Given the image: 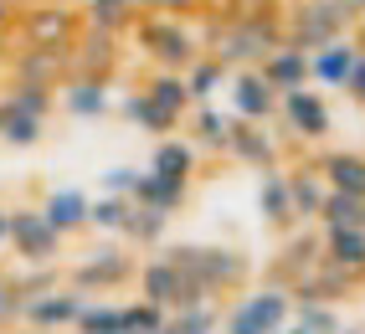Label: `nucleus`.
<instances>
[{"instance_id":"nucleus-8","label":"nucleus","mask_w":365,"mask_h":334,"mask_svg":"<svg viewBox=\"0 0 365 334\" xmlns=\"http://www.w3.org/2000/svg\"><path fill=\"white\" fill-rule=\"evenodd\" d=\"M67 236L41 216V206H11V252L31 268H52V257H62Z\"/></svg>"},{"instance_id":"nucleus-7","label":"nucleus","mask_w":365,"mask_h":334,"mask_svg":"<svg viewBox=\"0 0 365 334\" xmlns=\"http://www.w3.org/2000/svg\"><path fill=\"white\" fill-rule=\"evenodd\" d=\"M139 273V257H129L124 247H98V252H83V262H72V283L83 298H103V293H118L129 288V278Z\"/></svg>"},{"instance_id":"nucleus-9","label":"nucleus","mask_w":365,"mask_h":334,"mask_svg":"<svg viewBox=\"0 0 365 334\" xmlns=\"http://www.w3.org/2000/svg\"><path fill=\"white\" fill-rule=\"evenodd\" d=\"M278 118H283V129L299 139V145H319V139L329 134V103H324V93H314V88H294V93H283L278 98Z\"/></svg>"},{"instance_id":"nucleus-20","label":"nucleus","mask_w":365,"mask_h":334,"mask_svg":"<svg viewBox=\"0 0 365 334\" xmlns=\"http://www.w3.org/2000/svg\"><path fill=\"white\" fill-rule=\"evenodd\" d=\"M41 216L52 221L62 236H78V231H88V190H78V185H67V190H46Z\"/></svg>"},{"instance_id":"nucleus-40","label":"nucleus","mask_w":365,"mask_h":334,"mask_svg":"<svg viewBox=\"0 0 365 334\" xmlns=\"http://www.w3.org/2000/svg\"><path fill=\"white\" fill-rule=\"evenodd\" d=\"M165 308H155V303H144V298H134V303H124V334H165Z\"/></svg>"},{"instance_id":"nucleus-37","label":"nucleus","mask_w":365,"mask_h":334,"mask_svg":"<svg viewBox=\"0 0 365 334\" xmlns=\"http://www.w3.org/2000/svg\"><path fill=\"white\" fill-rule=\"evenodd\" d=\"M216 329H222V308L216 303H190L165 319V334H216Z\"/></svg>"},{"instance_id":"nucleus-16","label":"nucleus","mask_w":365,"mask_h":334,"mask_svg":"<svg viewBox=\"0 0 365 334\" xmlns=\"http://www.w3.org/2000/svg\"><path fill=\"white\" fill-rule=\"evenodd\" d=\"M355 57H360V46H355L350 36H339V41L319 46V52H309V88H334V93H345Z\"/></svg>"},{"instance_id":"nucleus-26","label":"nucleus","mask_w":365,"mask_h":334,"mask_svg":"<svg viewBox=\"0 0 365 334\" xmlns=\"http://www.w3.org/2000/svg\"><path fill=\"white\" fill-rule=\"evenodd\" d=\"M129 201L160 211V216H175V211L190 201V185H175V180H160V175H150V170H139V185H134Z\"/></svg>"},{"instance_id":"nucleus-36","label":"nucleus","mask_w":365,"mask_h":334,"mask_svg":"<svg viewBox=\"0 0 365 334\" xmlns=\"http://www.w3.org/2000/svg\"><path fill=\"white\" fill-rule=\"evenodd\" d=\"M124 118H129V124H139L144 134H160V139L175 134V118H165V113L150 103V93H144V88H134L129 98H124Z\"/></svg>"},{"instance_id":"nucleus-13","label":"nucleus","mask_w":365,"mask_h":334,"mask_svg":"<svg viewBox=\"0 0 365 334\" xmlns=\"http://www.w3.org/2000/svg\"><path fill=\"white\" fill-rule=\"evenodd\" d=\"M21 36H26L31 46H41V52H67L72 41H78V21H72L67 6H31L26 16H21Z\"/></svg>"},{"instance_id":"nucleus-21","label":"nucleus","mask_w":365,"mask_h":334,"mask_svg":"<svg viewBox=\"0 0 365 334\" xmlns=\"http://www.w3.org/2000/svg\"><path fill=\"white\" fill-rule=\"evenodd\" d=\"M257 73L273 83L278 98H283V93H294V88H309V52H304V46H294V41H283L278 52L257 67Z\"/></svg>"},{"instance_id":"nucleus-11","label":"nucleus","mask_w":365,"mask_h":334,"mask_svg":"<svg viewBox=\"0 0 365 334\" xmlns=\"http://www.w3.org/2000/svg\"><path fill=\"white\" fill-rule=\"evenodd\" d=\"M78 308H83V293L78 288H46V293H31L26 308H21V329H46V334H72L78 324Z\"/></svg>"},{"instance_id":"nucleus-24","label":"nucleus","mask_w":365,"mask_h":334,"mask_svg":"<svg viewBox=\"0 0 365 334\" xmlns=\"http://www.w3.org/2000/svg\"><path fill=\"white\" fill-rule=\"evenodd\" d=\"M57 93H62V108L72 118H98V113H108V83L103 78H78V73H72Z\"/></svg>"},{"instance_id":"nucleus-22","label":"nucleus","mask_w":365,"mask_h":334,"mask_svg":"<svg viewBox=\"0 0 365 334\" xmlns=\"http://www.w3.org/2000/svg\"><path fill=\"white\" fill-rule=\"evenodd\" d=\"M144 93H150V103L165 118H175V124L190 118V108H196V103H190V88H185V73H165V67H155L150 83H144Z\"/></svg>"},{"instance_id":"nucleus-6","label":"nucleus","mask_w":365,"mask_h":334,"mask_svg":"<svg viewBox=\"0 0 365 334\" xmlns=\"http://www.w3.org/2000/svg\"><path fill=\"white\" fill-rule=\"evenodd\" d=\"M288 319H294V298H288V288L267 283V288L237 298V308L222 319V334H278L288 329Z\"/></svg>"},{"instance_id":"nucleus-27","label":"nucleus","mask_w":365,"mask_h":334,"mask_svg":"<svg viewBox=\"0 0 365 334\" xmlns=\"http://www.w3.org/2000/svg\"><path fill=\"white\" fill-rule=\"evenodd\" d=\"M227 139H232V113L211 108V103H196V108H190V145H196V150L227 155Z\"/></svg>"},{"instance_id":"nucleus-46","label":"nucleus","mask_w":365,"mask_h":334,"mask_svg":"<svg viewBox=\"0 0 365 334\" xmlns=\"http://www.w3.org/2000/svg\"><path fill=\"white\" fill-rule=\"evenodd\" d=\"M350 41H355V46H360V57H365V26H360V31H355V36H350Z\"/></svg>"},{"instance_id":"nucleus-48","label":"nucleus","mask_w":365,"mask_h":334,"mask_svg":"<svg viewBox=\"0 0 365 334\" xmlns=\"http://www.w3.org/2000/svg\"><path fill=\"white\" fill-rule=\"evenodd\" d=\"M278 334H304V329H299V324H288V329H278Z\"/></svg>"},{"instance_id":"nucleus-3","label":"nucleus","mask_w":365,"mask_h":334,"mask_svg":"<svg viewBox=\"0 0 365 334\" xmlns=\"http://www.w3.org/2000/svg\"><path fill=\"white\" fill-rule=\"evenodd\" d=\"M355 21H360V11H350L345 0H294V11L283 16V31L304 52H319V46L350 36Z\"/></svg>"},{"instance_id":"nucleus-19","label":"nucleus","mask_w":365,"mask_h":334,"mask_svg":"<svg viewBox=\"0 0 365 334\" xmlns=\"http://www.w3.org/2000/svg\"><path fill=\"white\" fill-rule=\"evenodd\" d=\"M314 165H319L329 190H339V196H365V155L360 150H324Z\"/></svg>"},{"instance_id":"nucleus-41","label":"nucleus","mask_w":365,"mask_h":334,"mask_svg":"<svg viewBox=\"0 0 365 334\" xmlns=\"http://www.w3.org/2000/svg\"><path fill=\"white\" fill-rule=\"evenodd\" d=\"M21 308H26V293H21V283L0 273V334L21 324Z\"/></svg>"},{"instance_id":"nucleus-32","label":"nucleus","mask_w":365,"mask_h":334,"mask_svg":"<svg viewBox=\"0 0 365 334\" xmlns=\"http://www.w3.org/2000/svg\"><path fill=\"white\" fill-rule=\"evenodd\" d=\"M52 93L57 88H36V83H11L0 93V113H31V118H52Z\"/></svg>"},{"instance_id":"nucleus-10","label":"nucleus","mask_w":365,"mask_h":334,"mask_svg":"<svg viewBox=\"0 0 365 334\" xmlns=\"http://www.w3.org/2000/svg\"><path fill=\"white\" fill-rule=\"evenodd\" d=\"M319 262H324V236H319V226H294V231L283 236V247H278L273 283H278V288H294V283H304Z\"/></svg>"},{"instance_id":"nucleus-30","label":"nucleus","mask_w":365,"mask_h":334,"mask_svg":"<svg viewBox=\"0 0 365 334\" xmlns=\"http://www.w3.org/2000/svg\"><path fill=\"white\" fill-rule=\"evenodd\" d=\"M129 26H139V6L134 0H88V31L124 36Z\"/></svg>"},{"instance_id":"nucleus-44","label":"nucleus","mask_w":365,"mask_h":334,"mask_svg":"<svg viewBox=\"0 0 365 334\" xmlns=\"http://www.w3.org/2000/svg\"><path fill=\"white\" fill-rule=\"evenodd\" d=\"M11 242V206H0V247Z\"/></svg>"},{"instance_id":"nucleus-51","label":"nucleus","mask_w":365,"mask_h":334,"mask_svg":"<svg viewBox=\"0 0 365 334\" xmlns=\"http://www.w3.org/2000/svg\"><path fill=\"white\" fill-rule=\"evenodd\" d=\"M21 334H46V329H21Z\"/></svg>"},{"instance_id":"nucleus-35","label":"nucleus","mask_w":365,"mask_h":334,"mask_svg":"<svg viewBox=\"0 0 365 334\" xmlns=\"http://www.w3.org/2000/svg\"><path fill=\"white\" fill-rule=\"evenodd\" d=\"M165 231H170V216H160V211H150V206H134L129 221H124V242L129 247H160Z\"/></svg>"},{"instance_id":"nucleus-47","label":"nucleus","mask_w":365,"mask_h":334,"mask_svg":"<svg viewBox=\"0 0 365 334\" xmlns=\"http://www.w3.org/2000/svg\"><path fill=\"white\" fill-rule=\"evenodd\" d=\"M345 6H350V11H365V0H345Z\"/></svg>"},{"instance_id":"nucleus-45","label":"nucleus","mask_w":365,"mask_h":334,"mask_svg":"<svg viewBox=\"0 0 365 334\" xmlns=\"http://www.w3.org/2000/svg\"><path fill=\"white\" fill-rule=\"evenodd\" d=\"M170 11H190V0H160V16H170Z\"/></svg>"},{"instance_id":"nucleus-2","label":"nucleus","mask_w":365,"mask_h":334,"mask_svg":"<svg viewBox=\"0 0 365 334\" xmlns=\"http://www.w3.org/2000/svg\"><path fill=\"white\" fill-rule=\"evenodd\" d=\"M170 262H175L211 303L237 293L242 283H247V257H242L237 247H196L190 242V247H170Z\"/></svg>"},{"instance_id":"nucleus-15","label":"nucleus","mask_w":365,"mask_h":334,"mask_svg":"<svg viewBox=\"0 0 365 334\" xmlns=\"http://www.w3.org/2000/svg\"><path fill=\"white\" fill-rule=\"evenodd\" d=\"M278 134L267 124H247V118H232V139H227V160L252 165V170H278Z\"/></svg>"},{"instance_id":"nucleus-42","label":"nucleus","mask_w":365,"mask_h":334,"mask_svg":"<svg viewBox=\"0 0 365 334\" xmlns=\"http://www.w3.org/2000/svg\"><path fill=\"white\" fill-rule=\"evenodd\" d=\"M134 185H139L134 165H113V170H103V196H134Z\"/></svg>"},{"instance_id":"nucleus-5","label":"nucleus","mask_w":365,"mask_h":334,"mask_svg":"<svg viewBox=\"0 0 365 334\" xmlns=\"http://www.w3.org/2000/svg\"><path fill=\"white\" fill-rule=\"evenodd\" d=\"M134 36H139L144 52H150V62H155V67H165V73H185V67L201 57L196 36H190L175 16H160V11H155V16H139Z\"/></svg>"},{"instance_id":"nucleus-17","label":"nucleus","mask_w":365,"mask_h":334,"mask_svg":"<svg viewBox=\"0 0 365 334\" xmlns=\"http://www.w3.org/2000/svg\"><path fill=\"white\" fill-rule=\"evenodd\" d=\"M257 206H262V221L278 226V231H294L304 226L299 211H294V190H288V170H262V185H257Z\"/></svg>"},{"instance_id":"nucleus-23","label":"nucleus","mask_w":365,"mask_h":334,"mask_svg":"<svg viewBox=\"0 0 365 334\" xmlns=\"http://www.w3.org/2000/svg\"><path fill=\"white\" fill-rule=\"evenodd\" d=\"M288 190H294V211H299V221L314 226V221H319L324 196H329V185H324V175H319V165H294V170H288Z\"/></svg>"},{"instance_id":"nucleus-49","label":"nucleus","mask_w":365,"mask_h":334,"mask_svg":"<svg viewBox=\"0 0 365 334\" xmlns=\"http://www.w3.org/2000/svg\"><path fill=\"white\" fill-rule=\"evenodd\" d=\"M134 6H160V0H134Z\"/></svg>"},{"instance_id":"nucleus-14","label":"nucleus","mask_w":365,"mask_h":334,"mask_svg":"<svg viewBox=\"0 0 365 334\" xmlns=\"http://www.w3.org/2000/svg\"><path fill=\"white\" fill-rule=\"evenodd\" d=\"M360 288H365L360 273H345V268H334V262H319L304 283L288 288V298H294V303H334V308H339L345 298H355Z\"/></svg>"},{"instance_id":"nucleus-12","label":"nucleus","mask_w":365,"mask_h":334,"mask_svg":"<svg viewBox=\"0 0 365 334\" xmlns=\"http://www.w3.org/2000/svg\"><path fill=\"white\" fill-rule=\"evenodd\" d=\"M227 93H232V118H247V124H273L278 118V88L257 67H237Z\"/></svg>"},{"instance_id":"nucleus-34","label":"nucleus","mask_w":365,"mask_h":334,"mask_svg":"<svg viewBox=\"0 0 365 334\" xmlns=\"http://www.w3.org/2000/svg\"><path fill=\"white\" fill-rule=\"evenodd\" d=\"M314 226H319V231H334V226H365V196H339V190H329Z\"/></svg>"},{"instance_id":"nucleus-1","label":"nucleus","mask_w":365,"mask_h":334,"mask_svg":"<svg viewBox=\"0 0 365 334\" xmlns=\"http://www.w3.org/2000/svg\"><path fill=\"white\" fill-rule=\"evenodd\" d=\"M211 36H216V52H211V57H222L227 67H262V62L288 41L278 0L252 6V11H227V21H222Z\"/></svg>"},{"instance_id":"nucleus-50","label":"nucleus","mask_w":365,"mask_h":334,"mask_svg":"<svg viewBox=\"0 0 365 334\" xmlns=\"http://www.w3.org/2000/svg\"><path fill=\"white\" fill-rule=\"evenodd\" d=\"M339 334H365V329H339Z\"/></svg>"},{"instance_id":"nucleus-29","label":"nucleus","mask_w":365,"mask_h":334,"mask_svg":"<svg viewBox=\"0 0 365 334\" xmlns=\"http://www.w3.org/2000/svg\"><path fill=\"white\" fill-rule=\"evenodd\" d=\"M227 83H232L227 62H222V57H211V52H201L196 62L185 67V88H190V103H211V93H222Z\"/></svg>"},{"instance_id":"nucleus-28","label":"nucleus","mask_w":365,"mask_h":334,"mask_svg":"<svg viewBox=\"0 0 365 334\" xmlns=\"http://www.w3.org/2000/svg\"><path fill=\"white\" fill-rule=\"evenodd\" d=\"M319 236H324V262L365 278V226H334V231H319Z\"/></svg>"},{"instance_id":"nucleus-25","label":"nucleus","mask_w":365,"mask_h":334,"mask_svg":"<svg viewBox=\"0 0 365 334\" xmlns=\"http://www.w3.org/2000/svg\"><path fill=\"white\" fill-rule=\"evenodd\" d=\"M113 41H118V36H103V31L78 36V41H72L78 52H67L72 73H78V78H103V83H108V67H113Z\"/></svg>"},{"instance_id":"nucleus-39","label":"nucleus","mask_w":365,"mask_h":334,"mask_svg":"<svg viewBox=\"0 0 365 334\" xmlns=\"http://www.w3.org/2000/svg\"><path fill=\"white\" fill-rule=\"evenodd\" d=\"M294 324L304 334H339L345 329L339 314H334V303H294Z\"/></svg>"},{"instance_id":"nucleus-4","label":"nucleus","mask_w":365,"mask_h":334,"mask_svg":"<svg viewBox=\"0 0 365 334\" xmlns=\"http://www.w3.org/2000/svg\"><path fill=\"white\" fill-rule=\"evenodd\" d=\"M139 298L144 303H155V308H165V314H175V308H190V303H211L196 283H190L175 262H170V252H155V257H144L139 262Z\"/></svg>"},{"instance_id":"nucleus-18","label":"nucleus","mask_w":365,"mask_h":334,"mask_svg":"<svg viewBox=\"0 0 365 334\" xmlns=\"http://www.w3.org/2000/svg\"><path fill=\"white\" fill-rule=\"evenodd\" d=\"M196 170H201V150L190 145V139H160L155 145V155H150V175H160V180H175V185H190L196 180Z\"/></svg>"},{"instance_id":"nucleus-33","label":"nucleus","mask_w":365,"mask_h":334,"mask_svg":"<svg viewBox=\"0 0 365 334\" xmlns=\"http://www.w3.org/2000/svg\"><path fill=\"white\" fill-rule=\"evenodd\" d=\"M129 211H134V201H129V196H98V201H88V231L124 236Z\"/></svg>"},{"instance_id":"nucleus-31","label":"nucleus","mask_w":365,"mask_h":334,"mask_svg":"<svg viewBox=\"0 0 365 334\" xmlns=\"http://www.w3.org/2000/svg\"><path fill=\"white\" fill-rule=\"evenodd\" d=\"M72 334H124V303H113V298H83Z\"/></svg>"},{"instance_id":"nucleus-38","label":"nucleus","mask_w":365,"mask_h":334,"mask_svg":"<svg viewBox=\"0 0 365 334\" xmlns=\"http://www.w3.org/2000/svg\"><path fill=\"white\" fill-rule=\"evenodd\" d=\"M41 134H46V118H31V113H0V139H6L11 150H31Z\"/></svg>"},{"instance_id":"nucleus-43","label":"nucleus","mask_w":365,"mask_h":334,"mask_svg":"<svg viewBox=\"0 0 365 334\" xmlns=\"http://www.w3.org/2000/svg\"><path fill=\"white\" fill-rule=\"evenodd\" d=\"M345 98H355V103L365 108V57H355V67H350V83H345Z\"/></svg>"}]
</instances>
